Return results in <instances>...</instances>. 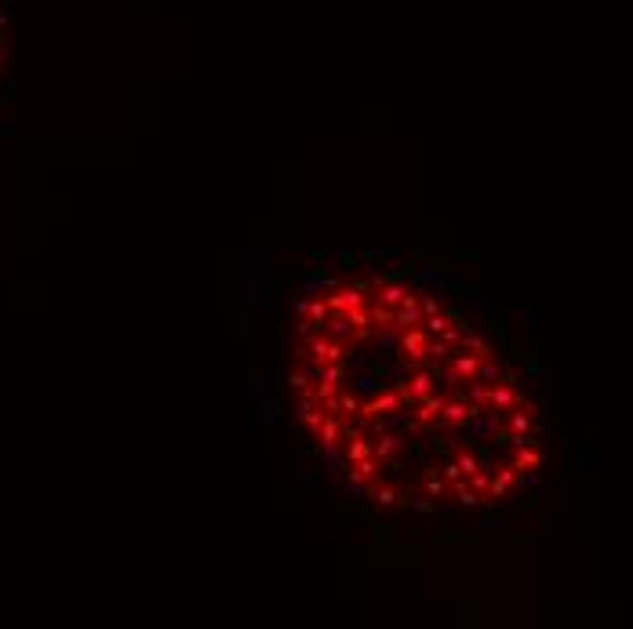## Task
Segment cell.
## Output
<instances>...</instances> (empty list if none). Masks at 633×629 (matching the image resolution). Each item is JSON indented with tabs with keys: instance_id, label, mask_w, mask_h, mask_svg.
<instances>
[{
	"instance_id": "2",
	"label": "cell",
	"mask_w": 633,
	"mask_h": 629,
	"mask_svg": "<svg viewBox=\"0 0 633 629\" xmlns=\"http://www.w3.org/2000/svg\"><path fill=\"white\" fill-rule=\"evenodd\" d=\"M0 62H4V22H0Z\"/></svg>"
},
{
	"instance_id": "1",
	"label": "cell",
	"mask_w": 633,
	"mask_h": 629,
	"mask_svg": "<svg viewBox=\"0 0 633 629\" xmlns=\"http://www.w3.org/2000/svg\"><path fill=\"white\" fill-rule=\"evenodd\" d=\"M288 393L346 491L397 513L517 502L542 466V418L513 364L411 277L324 280L295 310Z\"/></svg>"
}]
</instances>
